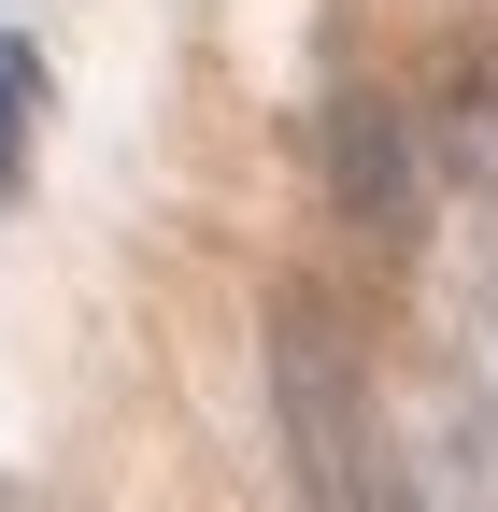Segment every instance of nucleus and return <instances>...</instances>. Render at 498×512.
Returning a JSON list of instances; mask_svg holds the SVG:
<instances>
[{"mask_svg": "<svg viewBox=\"0 0 498 512\" xmlns=\"http://www.w3.org/2000/svg\"><path fill=\"white\" fill-rule=\"evenodd\" d=\"M29 128H43V57H29V43H0V200L29 185Z\"/></svg>", "mask_w": 498, "mask_h": 512, "instance_id": "obj_1", "label": "nucleus"}]
</instances>
